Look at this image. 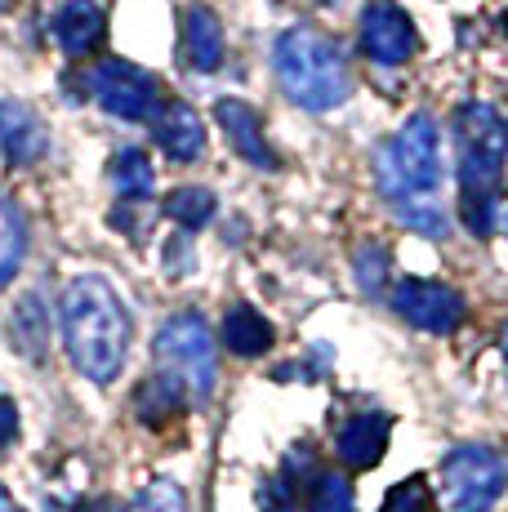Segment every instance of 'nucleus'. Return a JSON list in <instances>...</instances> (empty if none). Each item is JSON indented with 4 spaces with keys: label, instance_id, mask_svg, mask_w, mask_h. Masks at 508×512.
I'll return each mask as SVG.
<instances>
[{
    "label": "nucleus",
    "instance_id": "nucleus-1",
    "mask_svg": "<svg viewBox=\"0 0 508 512\" xmlns=\"http://www.w3.org/2000/svg\"><path fill=\"white\" fill-rule=\"evenodd\" d=\"M379 187H384L388 205L397 210V219L415 232L442 236L446 232V214L433 201L437 187L446 179V161H442V130L428 112H415L410 121L397 130V139L379 152L375 161Z\"/></svg>",
    "mask_w": 508,
    "mask_h": 512
},
{
    "label": "nucleus",
    "instance_id": "nucleus-2",
    "mask_svg": "<svg viewBox=\"0 0 508 512\" xmlns=\"http://www.w3.org/2000/svg\"><path fill=\"white\" fill-rule=\"evenodd\" d=\"M58 317H63V348L72 357V366L90 383H112L125 366L134 334V321L125 312L121 294L103 277H76L63 290Z\"/></svg>",
    "mask_w": 508,
    "mask_h": 512
},
{
    "label": "nucleus",
    "instance_id": "nucleus-3",
    "mask_svg": "<svg viewBox=\"0 0 508 512\" xmlns=\"http://www.w3.org/2000/svg\"><path fill=\"white\" fill-rule=\"evenodd\" d=\"M272 67L286 98L308 112H330L353 94V72H348L344 54L330 36H321L317 27H290L281 32L277 49H272Z\"/></svg>",
    "mask_w": 508,
    "mask_h": 512
},
{
    "label": "nucleus",
    "instance_id": "nucleus-4",
    "mask_svg": "<svg viewBox=\"0 0 508 512\" xmlns=\"http://www.w3.org/2000/svg\"><path fill=\"white\" fill-rule=\"evenodd\" d=\"M455 143H459V201L468 196H491L500 201L504 161H508V125L491 103H464L455 116Z\"/></svg>",
    "mask_w": 508,
    "mask_h": 512
},
{
    "label": "nucleus",
    "instance_id": "nucleus-5",
    "mask_svg": "<svg viewBox=\"0 0 508 512\" xmlns=\"http://www.w3.org/2000/svg\"><path fill=\"white\" fill-rule=\"evenodd\" d=\"M152 357L161 370H174L188 383L192 401H210L214 379H219V357H214V339L210 326L197 312H179L170 317L152 339Z\"/></svg>",
    "mask_w": 508,
    "mask_h": 512
},
{
    "label": "nucleus",
    "instance_id": "nucleus-6",
    "mask_svg": "<svg viewBox=\"0 0 508 512\" xmlns=\"http://www.w3.org/2000/svg\"><path fill=\"white\" fill-rule=\"evenodd\" d=\"M442 481L451 512H491L508 490V459L491 446H459L446 455Z\"/></svg>",
    "mask_w": 508,
    "mask_h": 512
},
{
    "label": "nucleus",
    "instance_id": "nucleus-7",
    "mask_svg": "<svg viewBox=\"0 0 508 512\" xmlns=\"http://www.w3.org/2000/svg\"><path fill=\"white\" fill-rule=\"evenodd\" d=\"M94 98L103 112H112L116 121H148L161 112V85L152 72H143L139 63L125 58H107L94 67Z\"/></svg>",
    "mask_w": 508,
    "mask_h": 512
},
{
    "label": "nucleus",
    "instance_id": "nucleus-8",
    "mask_svg": "<svg viewBox=\"0 0 508 512\" xmlns=\"http://www.w3.org/2000/svg\"><path fill=\"white\" fill-rule=\"evenodd\" d=\"M393 308L402 321H410L415 330H428V334H455L468 317L464 294L442 281H419V277L397 281Z\"/></svg>",
    "mask_w": 508,
    "mask_h": 512
},
{
    "label": "nucleus",
    "instance_id": "nucleus-9",
    "mask_svg": "<svg viewBox=\"0 0 508 512\" xmlns=\"http://www.w3.org/2000/svg\"><path fill=\"white\" fill-rule=\"evenodd\" d=\"M415 23L397 0H370L361 9V54L379 67H402L415 54Z\"/></svg>",
    "mask_w": 508,
    "mask_h": 512
},
{
    "label": "nucleus",
    "instance_id": "nucleus-10",
    "mask_svg": "<svg viewBox=\"0 0 508 512\" xmlns=\"http://www.w3.org/2000/svg\"><path fill=\"white\" fill-rule=\"evenodd\" d=\"M214 116H219L228 143L237 147V156H246L254 170H277V152H272L268 139H263V121L250 103H241V98H219Z\"/></svg>",
    "mask_w": 508,
    "mask_h": 512
},
{
    "label": "nucleus",
    "instance_id": "nucleus-11",
    "mask_svg": "<svg viewBox=\"0 0 508 512\" xmlns=\"http://www.w3.org/2000/svg\"><path fill=\"white\" fill-rule=\"evenodd\" d=\"M50 147L45 121L27 103H0V152L9 165H36Z\"/></svg>",
    "mask_w": 508,
    "mask_h": 512
},
{
    "label": "nucleus",
    "instance_id": "nucleus-12",
    "mask_svg": "<svg viewBox=\"0 0 508 512\" xmlns=\"http://www.w3.org/2000/svg\"><path fill=\"white\" fill-rule=\"evenodd\" d=\"M103 32H107V18H103V5L99 0H67L58 5L54 14V41L67 58H85L103 45Z\"/></svg>",
    "mask_w": 508,
    "mask_h": 512
},
{
    "label": "nucleus",
    "instance_id": "nucleus-13",
    "mask_svg": "<svg viewBox=\"0 0 508 512\" xmlns=\"http://www.w3.org/2000/svg\"><path fill=\"white\" fill-rule=\"evenodd\" d=\"M388 432H393V419L379 415V410H370V415H353L344 428H339L335 450L353 472H366V468H375L379 459H384Z\"/></svg>",
    "mask_w": 508,
    "mask_h": 512
},
{
    "label": "nucleus",
    "instance_id": "nucleus-14",
    "mask_svg": "<svg viewBox=\"0 0 508 512\" xmlns=\"http://www.w3.org/2000/svg\"><path fill=\"white\" fill-rule=\"evenodd\" d=\"M156 147H161L170 161H179V165L197 161V156L205 152L201 116L192 112L188 103H165L161 112H156Z\"/></svg>",
    "mask_w": 508,
    "mask_h": 512
},
{
    "label": "nucleus",
    "instance_id": "nucleus-15",
    "mask_svg": "<svg viewBox=\"0 0 508 512\" xmlns=\"http://www.w3.org/2000/svg\"><path fill=\"white\" fill-rule=\"evenodd\" d=\"M192 392L188 383L179 379L174 370H156L148 379L139 383V392H134V410H139V419L148 423V428H165V423H174L188 410Z\"/></svg>",
    "mask_w": 508,
    "mask_h": 512
},
{
    "label": "nucleus",
    "instance_id": "nucleus-16",
    "mask_svg": "<svg viewBox=\"0 0 508 512\" xmlns=\"http://www.w3.org/2000/svg\"><path fill=\"white\" fill-rule=\"evenodd\" d=\"M183 58L192 72H219L223 67V23L210 5H188L183 14Z\"/></svg>",
    "mask_w": 508,
    "mask_h": 512
},
{
    "label": "nucleus",
    "instance_id": "nucleus-17",
    "mask_svg": "<svg viewBox=\"0 0 508 512\" xmlns=\"http://www.w3.org/2000/svg\"><path fill=\"white\" fill-rule=\"evenodd\" d=\"M223 343H228V352H237V357H263V352L277 343V330H272V321L263 317L259 308L232 303L228 317H223Z\"/></svg>",
    "mask_w": 508,
    "mask_h": 512
},
{
    "label": "nucleus",
    "instance_id": "nucleus-18",
    "mask_svg": "<svg viewBox=\"0 0 508 512\" xmlns=\"http://www.w3.org/2000/svg\"><path fill=\"white\" fill-rule=\"evenodd\" d=\"M9 326H14V348L23 352V357H32V361L45 357V343H50V308H45L41 294H27L14 308Z\"/></svg>",
    "mask_w": 508,
    "mask_h": 512
},
{
    "label": "nucleus",
    "instance_id": "nucleus-19",
    "mask_svg": "<svg viewBox=\"0 0 508 512\" xmlns=\"http://www.w3.org/2000/svg\"><path fill=\"white\" fill-rule=\"evenodd\" d=\"M107 174H112V187L125 196V201H148L152 187H156V170L139 147H121V152L112 156V170Z\"/></svg>",
    "mask_w": 508,
    "mask_h": 512
},
{
    "label": "nucleus",
    "instance_id": "nucleus-20",
    "mask_svg": "<svg viewBox=\"0 0 508 512\" xmlns=\"http://www.w3.org/2000/svg\"><path fill=\"white\" fill-rule=\"evenodd\" d=\"M23 254H27V223H23V214L14 210V201L0 196V290L18 277Z\"/></svg>",
    "mask_w": 508,
    "mask_h": 512
},
{
    "label": "nucleus",
    "instance_id": "nucleus-21",
    "mask_svg": "<svg viewBox=\"0 0 508 512\" xmlns=\"http://www.w3.org/2000/svg\"><path fill=\"white\" fill-rule=\"evenodd\" d=\"M214 192L210 187H174L170 196H165V219H174L183 232H197L205 223L214 219Z\"/></svg>",
    "mask_w": 508,
    "mask_h": 512
},
{
    "label": "nucleus",
    "instance_id": "nucleus-22",
    "mask_svg": "<svg viewBox=\"0 0 508 512\" xmlns=\"http://www.w3.org/2000/svg\"><path fill=\"white\" fill-rule=\"evenodd\" d=\"M308 508L312 512H353V481L344 472H317Z\"/></svg>",
    "mask_w": 508,
    "mask_h": 512
},
{
    "label": "nucleus",
    "instance_id": "nucleus-23",
    "mask_svg": "<svg viewBox=\"0 0 508 512\" xmlns=\"http://www.w3.org/2000/svg\"><path fill=\"white\" fill-rule=\"evenodd\" d=\"M134 512H188V499H183V490L174 481L161 477L143 486V495L134 499Z\"/></svg>",
    "mask_w": 508,
    "mask_h": 512
},
{
    "label": "nucleus",
    "instance_id": "nucleus-24",
    "mask_svg": "<svg viewBox=\"0 0 508 512\" xmlns=\"http://www.w3.org/2000/svg\"><path fill=\"white\" fill-rule=\"evenodd\" d=\"M379 512H433V499H428L424 477H410V481H402V486H393Z\"/></svg>",
    "mask_w": 508,
    "mask_h": 512
},
{
    "label": "nucleus",
    "instance_id": "nucleus-25",
    "mask_svg": "<svg viewBox=\"0 0 508 512\" xmlns=\"http://www.w3.org/2000/svg\"><path fill=\"white\" fill-rule=\"evenodd\" d=\"M384 272H388V254L379 250V245H361V250H357V281H361V290L375 294L379 285H384Z\"/></svg>",
    "mask_w": 508,
    "mask_h": 512
},
{
    "label": "nucleus",
    "instance_id": "nucleus-26",
    "mask_svg": "<svg viewBox=\"0 0 508 512\" xmlns=\"http://www.w3.org/2000/svg\"><path fill=\"white\" fill-rule=\"evenodd\" d=\"M18 437V406L9 397H0V450Z\"/></svg>",
    "mask_w": 508,
    "mask_h": 512
},
{
    "label": "nucleus",
    "instance_id": "nucleus-27",
    "mask_svg": "<svg viewBox=\"0 0 508 512\" xmlns=\"http://www.w3.org/2000/svg\"><path fill=\"white\" fill-rule=\"evenodd\" d=\"M67 512H134V508L121 504V499H112V495H99V499H81V504H72Z\"/></svg>",
    "mask_w": 508,
    "mask_h": 512
},
{
    "label": "nucleus",
    "instance_id": "nucleus-28",
    "mask_svg": "<svg viewBox=\"0 0 508 512\" xmlns=\"http://www.w3.org/2000/svg\"><path fill=\"white\" fill-rule=\"evenodd\" d=\"M0 512H23V508H18V504H14V499H9V495H5V486H0Z\"/></svg>",
    "mask_w": 508,
    "mask_h": 512
},
{
    "label": "nucleus",
    "instance_id": "nucleus-29",
    "mask_svg": "<svg viewBox=\"0 0 508 512\" xmlns=\"http://www.w3.org/2000/svg\"><path fill=\"white\" fill-rule=\"evenodd\" d=\"M500 352H504V366H508V321H504V330H500Z\"/></svg>",
    "mask_w": 508,
    "mask_h": 512
},
{
    "label": "nucleus",
    "instance_id": "nucleus-30",
    "mask_svg": "<svg viewBox=\"0 0 508 512\" xmlns=\"http://www.w3.org/2000/svg\"><path fill=\"white\" fill-rule=\"evenodd\" d=\"M0 9H9V0H0Z\"/></svg>",
    "mask_w": 508,
    "mask_h": 512
}]
</instances>
